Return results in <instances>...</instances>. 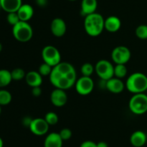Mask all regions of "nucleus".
<instances>
[{
    "label": "nucleus",
    "mask_w": 147,
    "mask_h": 147,
    "mask_svg": "<svg viewBox=\"0 0 147 147\" xmlns=\"http://www.w3.org/2000/svg\"><path fill=\"white\" fill-rule=\"evenodd\" d=\"M105 20L99 13H93L85 17L84 28L86 33L91 37H97L104 30Z\"/></svg>",
    "instance_id": "obj_1"
},
{
    "label": "nucleus",
    "mask_w": 147,
    "mask_h": 147,
    "mask_svg": "<svg viewBox=\"0 0 147 147\" xmlns=\"http://www.w3.org/2000/svg\"><path fill=\"white\" fill-rule=\"evenodd\" d=\"M126 87L133 94L144 93L147 90V76L141 72L132 74L126 80Z\"/></svg>",
    "instance_id": "obj_2"
},
{
    "label": "nucleus",
    "mask_w": 147,
    "mask_h": 147,
    "mask_svg": "<svg viewBox=\"0 0 147 147\" xmlns=\"http://www.w3.org/2000/svg\"><path fill=\"white\" fill-rule=\"evenodd\" d=\"M12 34L14 38L22 43L30 41L33 36V30L27 22L20 21L13 26Z\"/></svg>",
    "instance_id": "obj_3"
},
{
    "label": "nucleus",
    "mask_w": 147,
    "mask_h": 147,
    "mask_svg": "<svg viewBox=\"0 0 147 147\" xmlns=\"http://www.w3.org/2000/svg\"><path fill=\"white\" fill-rule=\"evenodd\" d=\"M131 112L135 115H142L147 112V95L144 93L134 94L129 102Z\"/></svg>",
    "instance_id": "obj_4"
},
{
    "label": "nucleus",
    "mask_w": 147,
    "mask_h": 147,
    "mask_svg": "<svg viewBox=\"0 0 147 147\" xmlns=\"http://www.w3.org/2000/svg\"><path fill=\"white\" fill-rule=\"evenodd\" d=\"M42 57L45 63L53 67L57 66L61 62V55L58 49L55 46L48 45L43 48L42 50Z\"/></svg>",
    "instance_id": "obj_5"
},
{
    "label": "nucleus",
    "mask_w": 147,
    "mask_h": 147,
    "mask_svg": "<svg viewBox=\"0 0 147 147\" xmlns=\"http://www.w3.org/2000/svg\"><path fill=\"white\" fill-rule=\"evenodd\" d=\"M95 71L100 79L107 81L114 77V66L107 60H100L95 66Z\"/></svg>",
    "instance_id": "obj_6"
},
{
    "label": "nucleus",
    "mask_w": 147,
    "mask_h": 147,
    "mask_svg": "<svg viewBox=\"0 0 147 147\" xmlns=\"http://www.w3.org/2000/svg\"><path fill=\"white\" fill-rule=\"evenodd\" d=\"M49 76H50V81L51 84L57 89L66 90V89H70L75 84L73 82H70L66 77V76L62 74L55 68H53V71Z\"/></svg>",
    "instance_id": "obj_7"
},
{
    "label": "nucleus",
    "mask_w": 147,
    "mask_h": 147,
    "mask_svg": "<svg viewBox=\"0 0 147 147\" xmlns=\"http://www.w3.org/2000/svg\"><path fill=\"white\" fill-rule=\"evenodd\" d=\"M131 57V53L127 47L119 46L113 48L111 52L112 61L116 64H126Z\"/></svg>",
    "instance_id": "obj_8"
},
{
    "label": "nucleus",
    "mask_w": 147,
    "mask_h": 147,
    "mask_svg": "<svg viewBox=\"0 0 147 147\" xmlns=\"http://www.w3.org/2000/svg\"><path fill=\"white\" fill-rule=\"evenodd\" d=\"M76 92L80 95H88L94 88V82L90 76H81L76 82Z\"/></svg>",
    "instance_id": "obj_9"
},
{
    "label": "nucleus",
    "mask_w": 147,
    "mask_h": 147,
    "mask_svg": "<svg viewBox=\"0 0 147 147\" xmlns=\"http://www.w3.org/2000/svg\"><path fill=\"white\" fill-rule=\"evenodd\" d=\"M49 124L45 118H34L30 125V130L36 135H43L47 133L49 130Z\"/></svg>",
    "instance_id": "obj_10"
},
{
    "label": "nucleus",
    "mask_w": 147,
    "mask_h": 147,
    "mask_svg": "<svg viewBox=\"0 0 147 147\" xmlns=\"http://www.w3.org/2000/svg\"><path fill=\"white\" fill-rule=\"evenodd\" d=\"M67 93L63 89L56 88L50 94V101L55 107L60 108L64 106L67 103Z\"/></svg>",
    "instance_id": "obj_11"
},
{
    "label": "nucleus",
    "mask_w": 147,
    "mask_h": 147,
    "mask_svg": "<svg viewBox=\"0 0 147 147\" xmlns=\"http://www.w3.org/2000/svg\"><path fill=\"white\" fill-rule=\"evenodd\" d=\"M50 30L55 37H63L67 31V25L65 22L62 18H55L50 24Z\"/></svg>",
    "instance_id": "obj_12"
},
{
    "label": "nucleus",
    "mask_w": 147,
    "mask_h": 147,
    "mask_svg": "<svg viewBox=\"0 0 147 147\" xmlns=\"http://www.w3.org/2000/svg\"><path fill=\"white\" fill-rule=\"evenodd\" d=\"M106 88L111 93L119 94L123 91L125 84L121 79L113 77L106 81Z\"/></svg>",
    "instance_id": "obj_13"
},
{
    "label": "nucleus",
    "mask_w": 147,
    "mask_h": 147,
    "mask_svg": "<svg viewBox=\"0 0 147 147\" xmlns=\"http://www.w3.org/2000/svg\"><path fill=\"white\" fill-rule=\"evenodd\" d=\"M121 26V21L116 16H110L105 20L104 28L110 33L119 31Z\"/></svg>",
    "instance_id": "obj_14"
},
{
    "label": "nucleus",
    "mask_w": 147,
    "mask_h": 147,
    "mask_svg": "<svg viewBox=\"0 0 147 147\" xmlns=\"http://www.w3.org/2000/svg\"><path fill=\"white\" fill-rule=\"evenodd\" d=\"M20 21L28 22L34 15V9L28 4H22L17 12Z\"/></svg>",
    "instance_id": "obj_15"
},
{
    "label": "nucleus",
    "mask_w": 147,
    "mask_h": 147,
    "mask_svg": "<svg viewBox=\"0 0 147 147\" xmlns=\"http://www.w3.org/2000/svg\"><path fill=\"white\" fill-rule=\"evenodd\" d=\"M25 81L27 84L32 88L41 86L42 83V78L38 71H31L26 74Z\"/></svg>",
    "instance_id": "obj_16"
},
{
    "label": "nucleus",
    "mask_w": 147,
    "mask_h": 147,
    "mask_svg": "<svg viewBox=\"0 0 147 147\" xmlns=\"http://www.w3.org/2000/svg\"><path fill=\"white\" fill-rule=\"evenodd\" d=\"M1 8L7 13L17 12L22 3V0H0Z\"/></svg>",
    "instance_id": "obj_17"
},
{
    "label": "nucleus",
    "mask_w": 147,
    "mask_h": 147,
    "mask_svg": "<svg viewBox=\"0 0 147 147\" xmlns=\"http://www.w3.org/2000/svg\"><path fill=\"white\" fill-rule=\"evenodd\" d=\"M63 141V139L59 135V133H51L45 138L44 147H62Z\"/></svg>",
    "instance_id": "obj_18"
},
{
    "label": "nucleus",
    "mask_w": 147,
    "mask_h": 147,
    "mask_svg": "<svg viewBox=\"0 0 147 147\" xmlns=\"http://www.w3.org/2000/svg\"><path fill=\"white\" fill-rule=\"evenodd\" d=\"M146 135L144 131H136L131 134L130 137V142L134 147H142L146 144Z\"/></svg>",
    "instance_id": "obj_19"
},
{
    "label": "nucleus",
    "mask_w": 147,
    "mask_h": 147,
    "mask_svg": "<svg viewBox=\"0 0 147 147\" xmlns=\"http://www.w3.org/2000/svg\"><path fill=\"white\" fill-rule=\"evenodd\" d=\"M98 7L97 0H82L81 13L86 16L96 12Z\"/></svg>",
    "instance_id": "obj_20"
},
{
    "label": "nucleus",
    "mask_w": 147,
    "mask_h": 147,
    "mask_svg": "<svg viewBox=\"0 0 147 147\" xmlns=\"http://www.w3.org/2000/svg\"><path fill=\"white\" fill-rule=\"evenodd\" d=\"M12 81L11 72L7 69L0 70V87L7 86Z\"/></svg>",
    "instance_id": "obj_21"
},
{
    "label": "nucleus",
    "mask_w": 147,
    "mask_h": 147,
    "mask_svg": "<svg viewBox=\"0 0 147 147\" xmlns=\"http://www.w3.org/2000/svg\"><path fill=\"white\" fill-rule=\"evenodd\" d=\"M53 68L57 69L59 72H60L62 74L65 75V76L67 75L68 73H70V71H72L75 70L74 66H73L71 63L65 61H61L60 63H58L57 66H55Z\"/></svg>",
    "instance_id": "obj_22"
},
{
    "label": "nucleus",
    "mask_w": 147,
    "mask_h": 147,
    "mask_svg": "<svg viewBox=\"0 0 147 147\" xmlns=\"http://www.w3.org/2000/svg\"><path fill=\"white\" fill-rule=\"evenodd\" d=\"M127 74L126 64H116L114 66V76L118 79H123Z\"/></svg>",
    "instance_id": "obj_23"
},
{
    "label": "nucleus",
    "mask_w": 147,
    "mask_h": 147,
    "mask_svg": "<svg viewBox=\"0 0 147 147\" xmlns=\"http://www.w3.org/2000/svg\"><path fill=\"white\" fill-rule=\"evenodd\" d=\"M12 97L9 91L5 89L0 90V105H7L11 102Z\"/></svg>",
    "instance_id": "obj_24"
},
{
    "label": "nucleus",
    "mask_w": 147,
    "mask_h": 147,
    "mask_svg": "<svg viewBox=\"0 0 147 147\" xmlns=\"http://www.w3.org/2000/svg\"><path fill=\"white\" fill-rule=\"evenodd\" d=\"M82 75L84 76H90L93 74V71H95V67L90 63H85L82 65L81 69Z\"/></svg>",
    "instance_id": "obj_25"
},
{
    "label": "nucleus",
    "mask_w": 147,
    "mask_h": 147,
    "mask_svg": "<svg viewBox=\"0 0 147 147\" xmlns=\"http://www.w3.org/2000/svg\"><path fill=\"white\" fill-rule=\"evenodd\" d=\"M11 78L12 80L14 81H20L22 79L25 78L26 74L24 71L21 68H16V69H13L11 71Z\"/></svg>",
    "instance_id": "obj_26"
},
{
    "label": "nucleus",
    "mask_w": 147,
    "mask_h": 147,
    "mask_svg": "<svg viewBox=\"0 0 147 147\" xmlns=\"http://www.w3.org/2000/svg\"><path fill=\"white\" fill-rule=\"evenodd\" d=\"M45 120L49 124V125H55L58 122V115L54 112H48L45 116Z\"/></svg>",
    "instance_id": "obj_27"
},
{
    "label": "nucleus",
    "mask_w": 147,
    "mask_h": 147,
    "mask_svg": "<svg viewBox=\"0 0 147 147\" xmlns=\"http://www.w3.org/2000/svg\"><path fill=\"white\" fill-rule=\"evenodd\" d=\"M136 35L137 37L142 40H146L147 39V25L146 24H141L138 26L136 29Z\"/></svg>",
    "instance_id": "obj_28"
},
{
    "label": "nucleus",
    "mask_w": 147,
    "mask_h": 147,
    "mask_svg": "<svg viewBox=\"0 0 147 147\" xmlns=\"http://www.w3.org/2000/svg\"><path fill=\"white\" fill-rule=\"evenodd\" d=\"M53 67L50 65L47 64L46 63H43L39 66L38 72L41 74V76H50L51 74L52 71H53Z\"/></svg>",
    "instance_id": "obj_29"
},
{
    "label": "nucleus",
    "mask_w": 147,
    "mask_h": 147,
    "mask_svg": "<svg viewBox=\"0 0 147 147\" xmlns=\"http://www.w3.org/2000/svg\"><path fill=\"white\" fill-rule=\"evenodd\" d=\"M7 20L9 24H10L12 26H14L15 24H17L20 21V17H19L18 14H17V12L8 13V14L7 16Z\"/></svg>",
    "instance_id": "obj_30"
},
{
    "label": "nucleus",
    "mask_w": 147,
    "mask_h": 147,
    "mask_svg": "<svg viewBox=\"0 0 147 147\" xmlns=\"http://www.w3.org/2000/svg\"><path fill=\"white\" fill-rule=\"evenodd\" d=\"M59 135L61 137V138L63 139V141H67L69 140L72 136V131L71 130L69 129V128H63L59 133Z\"/></svg>",
    "instance_id": "obj_31"
},
{
    "label": "nucleus",
    "mask_w": 147,
    "mask_h": 147,
    "mask_svg": "<svg viewBox=\"0 0 147 147\" xmlns=\"http://www.w3.org/2000/svg\"><path fill=\"white\" fill-rule=\"evenodd\" d=\"M32 95L35 97H38L42 95V89L40 86H35L32 89Z\"/></svg>",
    "instance_id": "obj_32"
},
{
    "label": "nucleus",
    "mask_w": 147,
    "mask_h": 147,
    "mask_svg": "<svg viewBox=\"0 0 147 147\" xmlns=\"http://www.w3.org/2000/svg\"><path fill=\"white\" fill-rule=\"evenodd\" d=\"M80 147H97V144L92 141H85L80 144Z\"/></svg>",
    "instance_id": "obj_33"
},
{
    "label": "nucleus",
    "mask_w": 147,
    "mask_h": 147,
    "mask_svg": "<svg viewBox=\"0 0 147 147\" xmlns=\"http://www.w3.org/2000/svg\"><path fill=\"white\" fill-rule=\"evenodd\" d=\"M32 120H33L32 118H31L30 117H29V116L24 117V118L22 119L23 125L25 127H27V128H30V124H31Z\"/></svg>",
    "instance_id": "obj_34"
},
{
    "label": "nucleus",
    "mask_w": 147,
    "mask_h": 147,
    "mask_svg": "<svg viewBox=\"0 0 147 147\" xmlns=\"http://www.w3.org/2000/svg\"><path fill=\"white\" fill-rule=\"evenodd\" d=\"M37 5L40 7H45L47 5L48 1L47 0H35Z\"/></svg>",
    "instance_id": "obj_35"
},
{
    "label": "nucleus",
    "mask_w": 147,
    "mask_h": 147,
    "mask_svg": "<svg viewBox=\"0 0 147 147\" xmlns=\"http://www.w3.org/2000/svg\"><path fill=\"white\" fill-rule=\"evenodd\" d=\"M97 147H109V145L105 141H100L97 144Z\"/></svg>",
    "instance_id": "obj_36"
},
{
    "label": "nucleus",
    "mask_w": 147,
    "mask_h": 147,
    "mask_svg": "<svg viewBox=\"0 0 147 147\" xmlns=\"http://www.w3.org/2000/svg\"><path fill=\"white\" fill-rule=\"evenodd\" d=\"M3 145H4V143H3V140L1 139V138L0 137V147H3Z\"/></svg>",
    "instance_id": "obj_37"
},
{
    "label": "nucleus",
    "mask_w": 147,
    "mask_h": 147,
    "mask_svg": "<svg viewBox=\"0 0 147 147\" xmlns=\"http://www.w3.org/2000/svg\"><path fill=\"white\" fill-rule=\"evenodd\" d=\"M1 50H2V45H1V43H0V52L1 51Z\"/></svg>",
    "instance_id": "obj_38"
},
{
    "label": "nucleus",
    "mask_w": 147,
    "mask_h": 147,
    "mask_svg": "<svg viewBox=\"0 0 147 147\" xmlns=\"http://www.w3.org/2000/svg\"><path fill=\"white\" fill-rule=\"evenodd\" d=\"M1 105H0V114H1Z\"/></svg>",
    "instance_id": "obj_39"
},
{
    "label": "nucleus",
    "mask_w": 147,
    "mask_h": 147,
    "mask_svg": "<svg viewBox=\"0 0 147 147\" xmlns=\"http://www.w3.org/2000/svg\"><path fill=\"white\" fill-rule=\"evenodd\" d=\"M68 1H77V0H68Z\"/></svg>",
    "instance_id": "obj_40"
},
{
    "label": "nucleus",
    "mask_w": 147,
    "mask_h": 147,
    "mask_svg": "<svg viewBox=\"0 0 147 147\" xmlns=\"http://www.w3.org/2000/svg\"><path fill=\"white\" fill-rule=\"evenodd\" d=\"M0 8H1V1H0Z\"/></svg>",
    "instance_id": "obj_41"
}]
</instances>
